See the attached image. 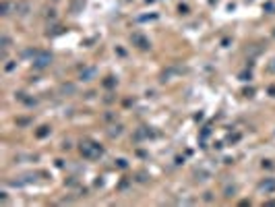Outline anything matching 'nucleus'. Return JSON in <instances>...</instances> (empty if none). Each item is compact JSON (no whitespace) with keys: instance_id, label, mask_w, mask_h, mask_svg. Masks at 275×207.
Segmentation results:
<instances>
[{"instance_id":"nucleus-1","label":"nucleus","mask_w":275,"mask_h":207,"mask_svg":"<svg viewBox=\"0 0 275 207\" xmlns=\"http://www.w3.org/2000/svg\"><path fill=\"white\" fill-rule=\"evenodd\" d=\"M48 62H50V56L41 54L40 58H37V60H35V66H40V69H41V66H46V64H48Z\"/></svg>"}]
</instances>
